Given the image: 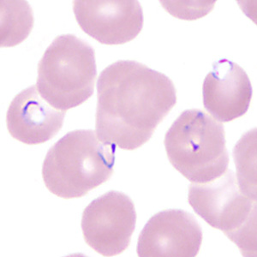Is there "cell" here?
<instances>
[{"instance_id": "obj_1", "label": "cell", "mask_w": 257, "mask_h": 257, "mask_svg": "<svg viewBox=\"0 0 257 257\" xmlns=\"http://www.w3.org/2000/svg\"><path fill=\"white\" fill-rule=\"evenodd\" d=\"M96 134L99 140L135 150L151 139L177 103L173 81L132 60L101 71L97 82Z\"/></svg>"}, {"instance_id": "obj_2", "label": "cell", "mask_w": 257, "mask_h": 257, "mask_svg": "<svg viewBox=\"0 0 257 257\" xmlns=\"http://www.w3.org/2000/svg\"><path fill=\"white\" fill-rule=\"evenodd\" d=\"M116 146L100 141L92 130L70 132L51 147L42 166L45 185L64 199L80 198L108 181Z\"/></svg>"}, {"instance_id": "obj_3", "label": "cell", "mask_w": 257, "mask_h": 257, "mask_svg": "<svg viewBox=\"0 0 257 257\" xmlns=\"http://www.w3.org/2000/svg\"><path fill=\"white\" fill-rule=\"evenodd\" d=\"M170 163L194 184H207L227 171L229 155L223 124L204 111H183L165 136Z\"/></svg>"}, {"instance_id": "obj_4", "label": "cell", "mask_w": 257, "mask_h": 257, "mask_svg": "<svg viewBox=\"0 0 257 257\" xmlns=\"http://www.w3.org/2000/svg\"><path fill=\"white\" fill-rule=\"evenodd\" d=\"M96 76L94 48L76 35H62L39 63L36 87L50 105L66 111L93 95Z\"/></svg>"}, {"instance_id": "obj_5", "label": "cell", "mask_w": 257, "mask_h": 257, "mask_svg": "<svg viewBox=\"0 0 257 257\" xmlns=\"http://www.w3.org/2000/svg\"><path fill=\"white\" fill-rule=\"evenodd\" d=\"M188 201L208 225L235 242L242 255H256V201L240 190L231 170L210 183L190 184Z\"/></svg>"}, {"instance_id": "obj_6", "label": "cell", "mask_w": 257, "mask_h": 257, "mask_svg": "<svg viewBox=\"0 0 257 257\" xmlns=\"http://www.w3.org/2000/svg\"><path fill=\"white\" fill-rule=\"evenodd\" d=\"M137 223L131 197L111 190L91 202L82 218L85 242L104 256H114L128 248Z\"/></svg>"}, {"instance_id": "obj_7", "label": "cell", "mask_w": 257, "mask_h": 257, "mask_svg": "<svg viewBox=\"0 0 257 257\" xmlns=\"http://www.w3.org/2000/svg\"><path fill=\"white\" fill-rule=\"evenodd\" d=\"M73 10L80 28L101 44H125L144 27L143 8L135 0H77Z\"/></svg>"}, {"instance_id": "obj_8", "label": "cell", "mask_w": 257, "mask_h": 257, "mask_svg": "<svg viewBox=\"0 0 257 257\" xmlns=\"http://www.w3.org/2000/svg\"><path fill=\"white\" fill-rule=\"evenodd\" d=\"M202 242V230L192 214L168 209L149 219L138 237L140 257H195Z\"/></svg>"}, {"instance_id": "obj_9", "label": "cell", "mask_w": 257, "mask_h": 257, "mask_svg": "<svg viewBox=\"0 0 257 257\" xmlns=\"http://www.w3.org/2000/svg\"><path fill=\"white\" fill-rule=\"evenodd\" d=\"M253 89L248 75L228 59L214 62L202 85L203 105L217 121L227 123L248 111Z\"/></svg>"}, {"instance_id": "obj_10", "label": "cell", "mask_w": 257, "mask_h": 257, "mask_svg": "<svg viewBox=\"0 0 257 257\" xmlns=\"http://www.w3.org/2000/svg\"><path fill=\"white\" fill-rule=\"evenodd\" d=\"M65 111L50 105L33 85L22 91L10 104L6 124L16 140L27 145L44 144L64 125Z\"/></svg>"}, {"instance_id": "obj_11", "label": "cell", "mask_w": 257, "mask_h": 257, "mask_svg": "<svg viewBox=\"0 0 257 257\" xmlns=\"http://www.w3.org/2000/svg\"><path fill=\"white\" fill-rule=\"evenodd\" d=\"M1 24V47H14L30 35L34 17L30 5L25 1H4Z\"/></svg>"}]
</instances>
